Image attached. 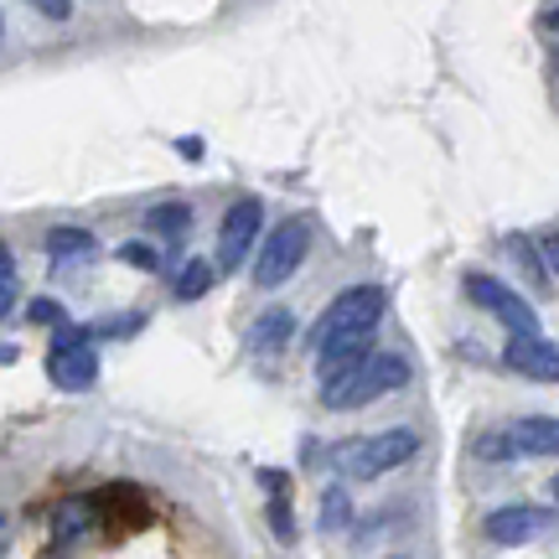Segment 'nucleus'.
<instances>
[{
    "instance_id": "nucleus-11",
    "label": "nucleus",
    "mask_w": 559,
    "mask_h": 559,
    "mask_svg": "<svg viewBox=\"0 0 559 559\" xmlns=\"http://www.w3.org/2000/svg\"><path fill=\"white\" fill-rule=\"evenodd\" d=\"M368 358H373V337H353V342L326 347V353H321V362H317L321 389H326V383H337V379H347V373H353V368H362Z\"/></svg>"
},
{
    "instance_id": "nucleus-7",
    "label": "nucleus",
    "mask_w": 559,
    "mask_h": 559,
    "mask_svg": "<svg viewBox=\"0 0 559 559\" xmlns=\"http://www.w3.org/2000/svg\"><path fill=\"white\" fill-rule=\"evenodd\" d=\"M487 539L502 544V549H513V544H534L539 534L555 528V513H544V508H528V502H513V508H498V513H487Z\"/></svg>"
},
{
    "instance_id": "nucleus-27",
    "label": "nucleus",
    "mask_w": 559,
    "mask_h": 559,
    "mask_svg": "<svg viewBox=\"0 0 559 559\" xmlns=\"http://www.w3.org/2000/svg\"><path fill=\"white\" fill-rule=\"evenodd\" d=\"M544 21H549V32H559V5H555V11H549V16H544Z\"/></svg>"
},
{
    "instance_id": "nucleus-12",
    "label": "nucleus",
    "mask_w": 559,
    "mask_h": 559,
    "mask_svg": "<svg viewBox=\"0 0 559 559\" xmlns=\"http://www.w3.org/2000/svg\"><path fill=\"white\" fill-rule=\"evenodd\" d=\"M47 254L52 260H88V254H99V243L88 228H52L47 234Z\"/></svg>"
},
{
    "instance_id": "nucleus-4",
    "label": "nucleus",
    "mask_w": 559,
    "mask_h": 559,
    "mask_svg": "<svg viewBox=\"0 0 559 559\" xmlns=\"http://www.w3.org/2000/svg\"><path fill=\"white\" fill-rule=\"evenodd\" d=\"M306 249H311V218H306V213H296V218H285L275 234L264 239L260 260H254V285H260V290L285 285V280L300 270Z\"/></svg>"
},
{
    "instance_id": "nucleus-8",
    "label": "nucleus",
    "mask_w": 559,
    "mask_h": 559,
    "mask_svg": "<svg viewBox=\"0 0 559 559\" xmlns=\"http://www.w3.org/2000/svg\"><path fill=\"white\" fill-rule=\"evenodd\" d=\"M502 362H508L513 373H523V379H534V383H559V347L555 342H544V337H508Z\"/></svg>"
},
{
    "instance_id": "nucleus-19",
    "label": "nucleus",
    "mask_w": 559,
    "mask_h": 559,
    "mask_svg": "<svg viewBox=\"0 0 559 559\" xmlns=\"http://www.w3.org/2000/svg\"><path fill=\"white\" fill-rule=\"evenodd\" d=\"M26 317L37 321V326H52V332H58V326H68V311H62L58 300H32V306H26Z\"/></svg>"
},
{
    "instance_id": "nucleus-16",
    "label": "nucleus",
    "mask_w": 559,
    "mask_h": 559,
    "mask_svg": "<svg viewBox=\"0 0 559 559\" xmlns=\"http://www.w3.org/2000/svg\"><path fill=\"white\" fill-rule=\"evenodd\" d=\"M145 223L156 228V234H181L187 223H192V207H181V202H166V207H151Z\"/></svg>"
},
{
    "instance_id": "nucleus-10",
    "label": "nucleus",
    "mask_w": 559,
    "mask_h": 559,
    "mask_svg": "<svg viewBox=\"0 0 559 559\" xmlns=\"http://www.w3.org/2000/svg\"><path fill=\"white\" fill-rule=\"evenodd\" d=\"M508 440H513V451H519V456H559V419L528 415V419H519V425L508 430Z\"/></svg>"
},
{
    "instance_id": "nucleus-23",
    "label": "nucleus",
    "mask_w": 559,
    "mask_h": 559,
    "mask_svg": "<svg viewBox=\"0 0 559 559\" xmlns=\"http://www.w3.org/2000/svg\"><path fill=\"white\" fill-rule=\"evenodd\" d=\"M477 451H481L487 461H508V456H519V451H513V440H508V436H487V440L477 445Z\"/></svg>"
},
{
    "instance_id": "nucleus-9",
    "label": "nucleus",
    "mask_w": 559,
    "mask_h": 559,
    "mask_svg": "<svg viewBox=\"0 0 559 559\" xmlns=\"http://www.w3.org/2000/svg\"><path fill=\"white\" fill-rule=\"evenodd\" d=\"M47 379L68 389V394H79L88 383L99 379V353L94 347H62V353H47Z\"/></svg>"
},
{
    "instance_id": "nucleus-1",
    "label": "nucleus",
    "mask_w": 559,
    "mask_h": 559,
    "mask_svg": "<svg viewBox=\"0 0 559 559\" xmlns=\"http://www.w3.org/2000/svg\"><path fill=\"white\" fill-rule=\"evenodd\" d=\"M383 296L379 285H353V290H342L332 296V306L321 311V321L311 326V347L326 353V347H337V342H353V337H373V326L383 321Z\"/></svg>"
},
{
    "instance_id": "nucleus-20",
    "label": "nucleus",
    "mask_w": 559,
    "mask_h": 559,
    "mask_svg": "<svg viewBox=\"0 0 559 559\" xmlns=\"http://www.w3.org/2000/svg\"><path fill=\"white\" fill-rule=\"evenodd\" d=\"M270 523H275V534L285 544L296 539V513H290V498H270Z\"/></svg>"
},
{
    "instance_id": "nucleus-21",
    "label": "nucleus",
    "mask_w": 559,
    "mask_h": 559,
    "mask_svg": "<svg viewBox=\"0 0 559 559\" xmlns=\"http://www.w3.org/2000/svg\"><path fill=\"white\" fill-rule=\"evenodd\" d=\"M83 523H88V508H83V502H68V508L58 513V534L62 539H73V534H83Z\"/></svg>"
},
{
    "instance_id": "nucleus-22",
    "label": "nucleus",
    "mask_w": 559,
    "mask_h": 559,
    "mask_svg": "<svg viewBox=\"0 0 559 559\" xmlns=\"http://www.w3.org/2000/svg\"><path fill=\"white\" fill-rule=\"evenodd\" d=\"M120 260H124V264H135V270H160V254L151 249V243H124Z\"/></svg>"
},
{
    "instance_id": "nucleus-26",
    "label": "nucleus",
    "mask_w": 559,
    "mask_h": 559,
    "mask_svg": "<svg viewBox=\"0 0 559 559\" xmlns=\"http://www.w3.org/2000/svg\"><path fill=\"white\" fill-rule=\"evenodd\" d=\"M37 11H41L47 21H68V16H73V5H62V0H41Z\"/></svg>"
},
{
    "instance_id": "nucleus-15",
    "label": "nucleus",
    "mask_w": 559,
    "mask_h": 559,
    "mask_svg": "<svg viewBox=\"0 0 559 559\" xmlns=\"http://www.w3.org/2000/svg\"><path fill=\"white\" fill-rule=\"evenodd\" d=\"M207 285H213V264H207V260H192V264H187V270L177 275V300L207 296Z\"/></svg>"
},
{
    "instance_id": "nucleus-5",
    "label": "nucleus",
    "mask_w": 559,
    "mask_h": 559,
    "mask_svg": "<svg viewBox=\"0 0 559 559\" xmlns=\"http://www.w3.org/2000/svg\"><path fill=\"white\" fill-rule=\"evenodd\" d=\"M466 296L477 300L487 317H498L513 337H539V317H534V306L513 290V285H502V280H492V275H466Z\"/></svg>"
},
{
    "instance_id": "nucleus-17",
    "label": "nucleus",
    "mask_w": 559,
    "mask_h": 559,
    "mask_svg": "<svg viewBox=\"0 0 559 559\" xmlns=\"http://www.w3.org/2000/svg\"><path fill=\"white\" fill-rule=\"evenodd\" d=\"M347 519H353V508H347V492L342 487H326V502H321V523L337 534V528H347Z\"/></svg>"
},
{
    "instance_id": "nucleus-14",
    "label": "nucleus",
    "mask_w": 559,
    "mask_h": 559,
    "mask_svg": "<svg viewBox=\"0 0 559 559\" xmlns=\"http://www.w3.org/2000/svg\"><path fill=\"white\" fill-rule=\"evenodd\" d=\"M508 249H513V260H519L523 270H528V280H534V285L544 290V285H549V264H544L539 249H534V243L523 239V234H513V239H508Z\"/></svg>"
},
{
    "instance_id": "nucleus-25",
    "label": "nucleus",
    "mask_w": 559,
    "mask_h": 559,
    "mask_svg": "<svg viewBox=\"0 0 559 559\" xmlns=\"http://www.w3.org/2000/svg\"><path fill=\"white\" fill-rule=\"evenodd\" d=\"M544 264L549 275H559V234H544Z\"/></svg>"
},
{
    "instance_id": "nucleus-6",
    "label": "nucleus",
    "mask_w": 559,
    "mask_h": 559,
    "mask_svg": "<svg viewBox=\"0 0 559 559\" xmlns=\"http://www.w3.org/2000/svg\"><path fill=\"white\" fill-rule=\"evenodd\" d=\"M264 228V202L260 198H239L228 213H223V228H218V270H239L249 260V249L260 239Z\"/></svg>"
},
{
    "instance_id": "nucleus-29",
    "label": "nucleus",
    "mask_w": 559,
    "mask_h": 559,
    "mask_svg": "<svg viewBox=\"0 0 559 559\" xmlns=\"http://www.w3.org/2000/svg\"><path fill=\"white\" fill-rule=\"evenodd\" d=\"M0 523H5V519H0Z\"/></svg>"
},
{
    "instance_id": "nucleus-13",
    "label": "nucleus",
    "mask_w": 559,
    "mask_h": 559,
    "mask_svg": "<svg viewBox=\"0 0 559 559\" xmlns=\"http://www.w3.org/2000/svg\"><path fill=\"white\" fill-rule=\"evenodd\" d=\"M290 332H296V317H290L285 306H275V311H264L260 326H254V347H260V353H280V347L290 342Z\"/></svg>"
},
{
    "instance_id": "nucleus-18",
    "label": "nucleus",
    "mask_w": 559,
    "mask_h": 559,
    "mask_svg": "<svg viewBox=\"0 0 559 559\" xmlns=\"http://www.w3.org/2000/svg\"><path fill=\"white\" fill-rule=\"evenodd\" d=\"M11 300H16V260H11V249L0 243V317L11 311Z\"/></svg>"
},
{
    "instance_id": "nucleus-3",
    "label": "nucleus",
    "mask_w": 559,
    "mask_h": 559,
    "mask_svg": "<svg viewBox=\"0 0 559 559\" xmlns=\"http://www.w3.org/2000/svg\"><path fill=\"white\" fill-rule=\"evenodd\" d=\"M404 383H409V362H404L400 353H373V358L362 362V368H353L347 379L326 383L321 400H326V409H358V404L383 400V394H394Z\"/></svg>"
},
{
    "instance_id": "nucleus-2",
    "label": "nucleus",
    "mask_w": 559,
    "mask_h": 559,
    "mask_svg": "<svg viewBox=\"0 0 559 559\" xmlns=\"http://www.w3.org/2000/svg\"><path fill=\"white\" fill-rule=\"evenodd\" d=\"M419 451V436L415 430H383V436H368V440H342L326 451L332 472L337 477H353V481H373L383 472H394L404 461Z\"/></svg>"
},
{
    "instance_id": "nucleus-28",
    "label": "nucleus",
    "mask_w": 559,
    "mask_h": 559,
    "mask_svg": "<svg viewBox=\"0 0 559 559\" xmlns=\"http://www.w3.org/2000/svg\"><path fill=\"white\" fill-rule=\"evenodd\" d=\"M549 487H555V498H559V477H555V481H549Z\"/></svg>"
},
{
    "instance_id": "nucleus-24",
    "label": "nucleus",
    "mask_w": 559,
    "mask_h": 559,
    "mask_svg": "<svg viewBox=\"0 0 559 559\" xmlns=\"http://www.w3.org/2000/svg\"><path fill=\"white\" fill-rule=\"evenodd\" d=\"M140 321L145 317H109L99 326V337H130V332H140Z\"/></svg>"
}]
</instances>
